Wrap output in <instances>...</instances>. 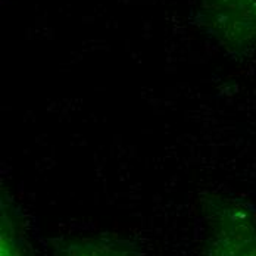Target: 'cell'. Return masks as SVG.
Instances as JSON below:
<instances>
[{
  "label": "cell",
  "mask_w": 256,
  "mask_h": 256,
  "mask_svg": "<svg viewBox=\"0 0 256 256\" xmlns=\"http://www.w3.org/2000/svg\"><path fill=\"white\" fill-rule=\"evenodd\" d=\"M210 256H256V216L242 205L222 206L212 221Z\"/></svg>",
  "instance_id": "6da1fadb"
},
{
  "label": "cell",
  "mask_w": 256,
  "mask_h": 256,
  "mask_svg": "<svg viewBox=\"0 0 256 256\" xmlns=\"http://www.w3.org/2000/svg\"><path fill=\"white\" fill-rule=\"evenodd\" d=\"M204 3L227 36L242 42H256V0H204Z\"/></svg>",
  "instance_id": "7a4b0ae2"
},
{
  "label": "cell",
  "mask_w": 256,
  "mask_h": 256,
  "mask_svg": "<svg viewBox=\"0 0 256 256\" xmlns=\"http://www.w3.org/2000/svg\"><path fill=\"white\" fill-rule=\"evenodd\" d=\"M2 256H21L18 231L6 210L2 212Z\"/></svg>",
  "instance_id": "3957f363"
},
{
  "label": "cell",
  "mask_w": 256,
  "mask_h": 256,
  "mask_svg": "<svg viewBox=\"0 0 256 256\" xmlns=\"http://www.w3.org/2000/svg\"><path fill=\"white\" fill-rule=\"evenodd\" d=\"M70 256H124L121 252L112 249V248H108V246H93V244H88V246H84V248H78L76 252H72Z\"/></svg>",
  "instance_id": "277c9868"
}]
</instances>
